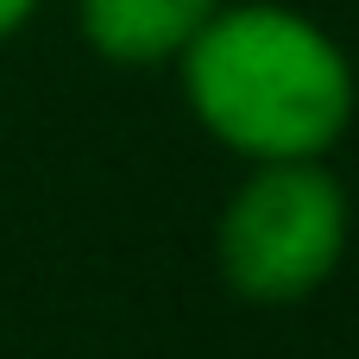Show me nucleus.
Listing matches in <instances>:
<instances>
[{
  "label": "nucleus",
  "instance_id": "obj_1",
  "mask_svg": "<svg viewBox=\"0 0 359 359\" xmlns=\"http://www.w3.org/2000/svg\"><path fill=\"white\" fill-rule=\"evenodd\" d=\"M183 95L202 133L252 164L322 158L353 120V63L297 6H215L183 44Z\"/></svg>",
  "mask_w": 359,
  "mask_h": 359
},
{
  "label": "nucleus",
  "instance_id": "obj_2",
  "mask_svg": "<svg viewBox=\"0 0 359 359\" xmlns=\"http://www.w3.org/2000/svg\"><path fill=\"white\" fill-rule=\"evenodd\" d=\"M347 252V189L322 170V158L259 164L215 233L221 278L252 303H297L334 278Z\"/></svg>",
  "mask_w": 359,
  "mask_h": 359
},
{
  "label": "nucleus",
  "instance_id": "obj_3",
  "mask_svg": "<svg viewBox=\"0 0 359 359\" xmlns=\"http://www.w3.org/2000/svg\"><path fill=\"white\" fill-rule=\"evenodd\" d=\"M215 6L221 0H76V19L107 63L145 69L183 57V44L208 25Z\"/></svg>",
  "mask_w": 359,
  "mask_h": 359
},
{
  "label": "nucleus",
  "instance_id": "obj_4",
  "mask_svg": "<svg viewBox=\"0 0 359 359\" xmlns=\"http://www.w3.org/2000/svg\"><path fill=\"white\" fill-rule=\"evenodd\" d=\"M32 13H38V0H0V38H13Z\"/></svg>",
  "mask_w": 359,
  "mask_h": 359
}]
</instances>
